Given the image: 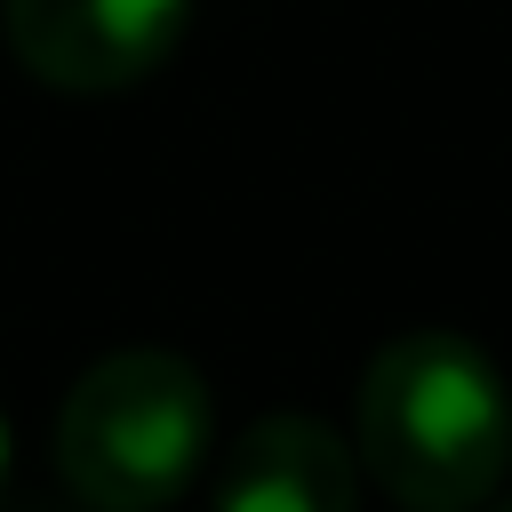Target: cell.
<instances>
[{
  "label": "cell",
  "instance_id": "1",
  "mask_svg": "<svg viewBox=\"0 0 512 512\" xmlns=\"http://www.w3.org/2000/svg\"><path fill=\"white\" fill-rule=\"evenodd\" d=\"M360 464L408 512H472L512 472V392L456 328L392 336L360 376Z\"/></svg>",
  "mask_w": 512,
  "mask_h": 512
},
{
  "label": "cell",
  "instance_id": "5",
  "mask_svg": "<svg viewBox=\"0 0 512 512\" xmlns=\"http://www.w3.org/2000/svg\"><path fill=\"white\" fill-rule=\"evenodd\" d=\"M0 496H8V424H0Z\"/></svg>",
  "mask_w": 512,
  "mask_h": 512
},
{
  "label": "cell",
  "instance_id": "6",
  "mask_svg": "<svg viewBox=\"0 0 512 512\" xmlns=\"http://www.w3.org/2000/svg\"><path fill=\"white\" fill-rule=\"evenodd\" d=\"M496 512H512V504H496Z\"/></svg>",
  "mask_w": 512,
  "mask_h": 512
},
{
  "label": "cell",
  "instance_id": "3",
  "mask_svg": "<svg viewBox=\"0 0 512 512\" xmlns=\"http://www.w3.org/2000/svg\"><path fill=\"white\" fill-rule=\"evenodd\" d=\"M192 0H8V48L64 96H112L168 64Z\"/></svg>",
  "mask_w": 512,
  "mask_h": 512
},
{
  "label": "cell",
  "instance_id": "4",
  "mask_svg": "<svg viewBox=\"0 0 512 512\" xmlns=\"http://www.w3.org/2000/svg\"><path fill=\"white\" fill-rule=\"evenodd\" d=\"M216 512H360L352 448L320 416H256L224 456Z\"/></svg>",
  "mask_w": 512,
  "mask_h": 512
},
{
  "label": "cell",
  "instance_id": "2",
  "mask_svg": "<svg viewBox=\"0 0 512 512\" xmlns=\"http://www.w3.org/2000/svg\"><path fill=\"white\" fill-rule=\"evenodd\" d=\"M208 456V384L176 352H112L96 360L64 416L56 464L88 512H168Z\"/></svg>",
  "mask_w": 512,
  "mask_h": 512
}]
</instances>
